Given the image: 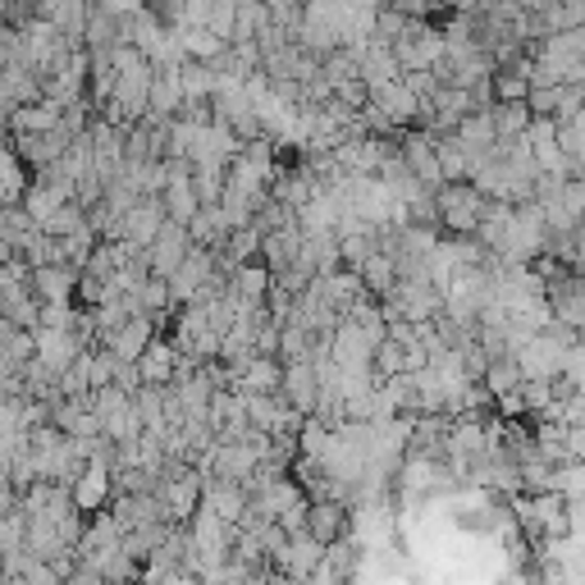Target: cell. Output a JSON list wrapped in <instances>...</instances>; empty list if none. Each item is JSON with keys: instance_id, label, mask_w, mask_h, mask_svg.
I'll use <instances>...</instances> for the list:
<instances>
[{"instance_id": "obj_1", "label": "cell", "mask_w": 585, "mask_h": 585, "mask_svg": "<svg viewBox=\"0 0 585 585\" xmlns=\"http://www.w3.org/2000/svg\"><path fill=\"white\" fill-rule=\"evenodd\" d=\"M481 206H485V198L462 179L435 188V225H444V233H453V238H471L475 220H481Z\"/></svg>"}, {"instance_id": "obj_2", "label": "cell", "mask_w": 585, "mask_h": 585, "mask_svg": "<svg viewBox=\"0 0 585 585\" xmlns=\"http://www.w3.org/2000/svg\"><path fill=\"white\" fill-rule=\"evenodd\" d=\"M389 51H394L398 69H435L444 60V37H440V24H430V18H411L407 33L389 41Z\"/></svg>"}, {"instance_id": "obj_3", "label": "cell", "mask_w": 585, "mask_h": 585, "mask_svg": "<svg viewBox=\"0 0 585 585\" xmlns=\"http://www.w3.org/2000/svg\"><path fill=\"white\" fill-rule=\"evenodd\" d=\"M211 270H215V252H211V247H198V243H192V247L183 252V262L175 266V275L165 279V289H169V302H175V307H188V302L198 297V289H202L206 279H211Z\"/></svg>"}, {"instance_id": "obj_4", "label": "cell", "mask_w": 585, "mask_h": 585, "mask_svg": "<svg viewBox=\"0 0 585 585\" xmlns=\"http://www.w3.org/2000/svg\"><path fill=\"white\" fill-rule=\"evenodd\" d=\"M188 247H192L188 229H183V225H175V220H165V225H161V233L142 247V252H147V270L156 275V279H169V275H175V266L183 262V252H188Z\"/></svg>"}, {"instance_id": "obj_5", "label": "cell", "mask_w": 585, "mask_h": 585, "mask_svg": "<svg viewBox=\"0 0 585 585\" xmlns=\"http://www.w3.org/2000/svg\"><path fill=\"white\" fill-rule=\"evenodd\" d=\"M398 151H403V161H407V169L417 175L430 192H435L440 183H444V175H440V161H435V133H425V128H403V142H398Z\"/></svg>"}, {"instance_id": "obj_6", "label": "cell", "mask_w": 585, "mask_h": 585, "mask_svg": "<svg viewBox=\"0 0 585 585\" xmlns=\"http://www.w3.org/2000/svg\"><path fill=\"white\" fill-rule=\"evenodd\" d=\"M151 339H156V320H151V316H128L124 325H115V330L97 343V348L115 353L119 361H138V357L147 353Z\"/></svg>"}, {"instance_id": "obj_7", "label": "cell", "mask_w": 585, "mask_h": 585, "mask_svg": "<svg viewBox=\"0 0 585 585\" xmlns=\"http://www.w3.org/2000/svg\"><path fill=\"white\" fill-rule=\"evenodd\" d=\"M69 142H74V133L64 124H55V128H47V133H18L14 138V147H18V161L24 165H33V169H47V165H55L64 151H69Z\"/></svg>"}, {"instance_id": "obj_8", "label": "cell", "mask_w": 585, "mask_h": 585, "mask_svg": "<svg viewBox=\"0 0 585 585\" xmlns=\"http://www.w3.org/2000/svg\"><path fill=\"white\" fill-rule=\"evenodd\" d=\"M78 353H82V339L74 330H41V325L33 330V357L47 366L51 376H60Z\"/></svg>"}, {"instance_id": "obj_9", "label": "cell", "mask_w": 585, "mask_h": 585, "mask_svg": "<svg viewBox=\"0 0 585 585\" xmlns=\"http://www.w3.org/2000/svg\"><path fill=\"white\" fill-rule=\"evenodd\" d=\"M302 535H311L316 545H334V539L348 535V508L334 504V498H316L307 504V522H302Z\"/></svg>"}, {"instance_id": "obj_10", "label": "cell", "mask_w": 585, "mask_h": 585, "mask_svg": "<svg viewBox=\"0 0 585 585\" xmlns=\"http://www.w3.org/2000/svg\"><path fill=\"white\" fill-rule=\"evenodd\" d=\"M366 101H371L376 111H380L389 124H394V128H411V124H417V115H421V101L407 92L403 74H398L394 82H384V88H376V92L366 97Z\"/></svg>"}, {"instance_id": "obj_11", "label": "cell", "mask_w": 585, "mask_h": 585, "mask_svg": "<svg viewBox=\"0 0 585 585\" xmlns=\"http://www.w3.org/2000/svg\"><path fill=\"white\" fill-rule=\"evenodd\" d=\"M279 394L289 398V407H293V411H302V417H311L320 384H316V376H311V361H307V357L284 361V371H279Z\"/></svg>"}, {"instance_id": "obj_12", "label": "cell", "mask_w": 585, "mask_h": 585, "mask_svg": "<svg viewBox=\"0 0 585 585\" xmlns=\"http://www.w3.org/2000/svg\"><path fill=\"white\" fill-rule=\"evenodd\" d=\"M198 508H206V512L220 517V522H233L238 526V517H243V508H247V494H243V485H238V481L202 475V504Z\"/></svg>"}, {"instance_id": "obj_13", "label": "cell", "mask_w": 585, "mask_h": 585, "mask_svg": "<svg viewBox=\"0 0 585 585\" xmlns=\"http://www.w3.org/2000/svg\"><path fill=\"white\" fill-rule=\"evenodd\" d=\"M325 558V549L316 545L311 535H289V545L279 549L275 558H270V568L279 572V576H293V581H307L311 576V568Z\"/></svg>"}, {"instance_id": "obj_14", "label": "cell", "mask_w": 585, "mask_h": 585, "mask_svg": "<svg viewBox=\"0 0 585 585\" xmlns=\"http://www.w3.org/2000/svg\"><path fill=\"white\" fill-rule=\"evenodd\" d=\"M111 471L105 467H97V462H88L78 475H74V485H69V498H74V508L78 512H101L105 504H111Z\"/></svg>"}, {"instance_id": "obj_15", "label": "cell", "mask_w": 585, "mask_h": 585, "mask_svg": "<svg viewBox=\"0 0 585 585\" xmlns=\"http://www.w3.org/2000/svg\"><path fill=\"white\" fill-rule=\"evenodd\" d=\"M41 101V78L28 69V64H5L0 69V111H18V105Z\"/></svg>"}, {"instance_id": "obj_16", "label": "cell", "mask_w": 585, "mask_h": 585, "mask_svg": "<svg viewBox=\"0 0 585 585\" xmlns=\"http://www.w3.org/2000/svg\"><path fill=\"white\" fill-rule=\"evenodd\" d=\"M161 225H165V206H161V198H138L133 206L124 211V243L147 247L151 238L161 233Z\"/></svg>"}, {"instance_id": "obj_17", "label": "cell", "mask_w": 585, "mask_h": 585, "mask_svg": "<svg viewBox=\"0 0 585 585\" xmlns=\"http://www.w3.org/2000/svg\"><path fill=\"white\" fill-rule=\"evenodd\" d=\"M28 289H33L37 302H74L78 270L74 266H33Z\"/></svg>"}, {"instance_id": "obj_18", "label": "cell", "mask_w": 585, "mask_h": 585, "mask_svg": "<svg viewBox=\"0 0 585 585\" xmlns=\"http://www.w3.org/2000/svg\"><path fill=\"white\" fill-rule=\"evenodd\" d=\"M175 361H179V348L165 334H156V339L147 343V353L138 357L142 384H169V376H175Z\"/></svg>"}, {"instance_id": "obj_19", "label": "cell", "mask_w": 585, "mask_h": 585, "mask_svg": "<svg viewBox=\"0 0 585 585\" xmlns=\"http://www.w3.org/2000/svg\"><path fill=\"white\" fill-rule=\"evenodd\" d=\"M357 279H361V289L366 293H371V297H384L389 289H394L398 284V270H394V256H389V252H371V256H366V262L353 270Z\"/></svg>"}, {"instance_id": "obj_20", "label": "cell", "mask_w": 585, "mask_h": 585, "mask_svg": "<svg viewBox=\"0 0 585 585\" xmlns=\"http://www.w3.org/2000/svg\"><path fill=\"white\" fill-rule=\"evenodd\" d=\"M60 124V105L55 101H33V105H18L10 111V133H47V128Z\"/></svg>"}, {"instance_id": "obj_21", "label": "cell", "mask_w": 585, "mask_h": 585, "mask_svg": "<svg viewBox=\"0 0 585 585\" xmlns=\"http://www.w3.org/2000/svg\"><path fill=\"white\" fill-rule=\"evenodd\" d=\"M161 206H165V220H175V225H188L192 215H198V192H192V175L188 179H175V183H165L161 188Z\"/></svg>"}, {"instance_id": "obj_22", "label": "cell", "mask_w": 585, "mask_h": 585, "mask_svg": "<svg viewBox=\"0 0 585 585\" xmlns=\"http://www.w3.org/2000/svg\"><path fill=\"white\" fill-rule=\"evenodd\" d=\"M192 192H198V206H220V198H225V161H198L192 165Z\"/></svg>"}, {"instance_id": "obj_23", "label": "cell", "mask_w": 585, "mask_h": 585, "mask_svg": "<svg viewBox=\"0 0 585 585\" xmlns=\"http://www.w3.org/2000/svg\"><path fill=\"white\" fill-rule=\"evenodd\" d=\"M489 124H494L498 138H522L526 124H531L526 101H494V105H489Z\"/></svg>"}, {"instance_id": "obj_24", "label": "cell", "mask_w": 585, "mask_h": 585, "mask_svg": "<svg viewBox=\"0 0 585 585\" xmlns=\"http://www.w3.org/2000/svg\"><path fill=\"white\" fill-rule=\"evenodd\" d=\"M481 384L489 389V398H504V394H517V389H522V371H517L512 357H494V361H485Z\"/></svg>"}, {"instance_id": "obj_25", "label": "cell", "mask_w": 585, "mask_h": 585, "mask_svg": "<svg viewBox=\"0 0 585 585\" xmlns=\"http://www.w3.org/2000/svg\"><path fill=\"white\" fill-rule=\"evenodd\" d=\"M266 24H270V14H266L262 0H233V33H229V41H252Z\"/></svg>"}, {"instance_id": "obj_26", "label": "cell", "mask_w": 585, "mask_h": 585, "mask_svg": "<svg viewBox=\"0 0 585 585\" xmlns=\"http://www.w3.org/2000/svg\"><path fill=\"white\" fill-rule=\"evenodd\" d=\"M435 161H440V175L444 183H458L467 179V151L453 133H435Z\"/></svg>"}, {"instance_id": "obj_27", "label": "cell", "mask_w": 585, "mask_h": 585, "mask_svg": "<svg viewBox=\"0 0 585 585\" xmlns=\"http://www.w3.org/2000/svg\"><path fill=\"white\" fill-rule=\"evenodd\" d=\"M124 407H128V394L119 384H101V389H92V394H88V411L101 421V430H105V421H115Z\"/></svg>"}, {"instance_id": "obj_28", "label": "cell", "mask_w": 585, "mask_h": 585, "mask_svg": "<svg viewBox=\"0 0 585 585\" xmlns=\"http://www.w3.org/2000/svg\"><path fill=\"white\" fill-rule=\"evenodd\" d=\"M88 225V211H82L78 202H64V206H55L47 220H41V233H51V238H64V233H74V229H82Z\"/></svg>"}, {"instance_id": "obj_29", "label": "cell", "mask_w": 585, "mask_h": 585, "mask_svg": "<svg viewBox=\"0 0 585 585\" xmlns=\"http://www.w3.org/2000/svg\"><path fill=\"white\" fill-rule=\"evenodd\" d=\"M266 14H270V24H279L284 33H297L302 24V0H262Z\"/></svg>"}, {"instance_id": "obj_30", "label": "cell", "mask_w": 585, "mask_h": 585, "mask_svg": "<svg viewBox=\"0 0 585 585\" xmlns=\"http://www.w3.org/2000/svg\"><path fill=\"white\" fill-rule=\"evenodd\" d=\"M206 33H215L220 41H229V33H233V0H211V10H206Z\"/></svg>"}, {"instance_id": "obj_31", "label": "cell", "mask_w": 585, "mask_h": 585, "mask_svg": "<svg viewBox=\"0 0 585 585\" xmlns=\"http://www.w3.org/2000/svg\"><path fill=\"white\" fill-rule=\"evenodd\" d=\"M403 82H407V92H411V97H417L421 105H425L430 97H435V92H440V78H435V74H430V69H407V74H403Z\"/></svg>"}, {"instance_id": "obj_32", "label": "cell", "mask_w": 585, "mask_h": 585, "mask_svg": "<svg viewBox=\"0 0 585 585\" xmlns=\"http://www.w3.org/2000/svg\"><path fill=\"white\" fill-rule=\"evenodd\" d=\"M111 384H119L128 398L142 389V371H138V361H115V376H111Z\"/></svg>"}, {"instance_id": "obj_33", "label": "cell", "mask_w": 585, "mask_h": 585, "mask_svg": "<svg viewBox=\"0 0 585 585\" xmlns=\"http://www.w3.org/2000/svg\"><path fill=\"white\" fill-rule=\"evenodd\" d=\"M10 133V111H0V138Z\"/></svg>"}]
</instances>
